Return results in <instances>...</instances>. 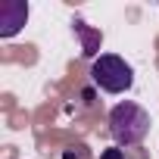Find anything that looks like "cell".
<instances>
[{"mask_svg":"<svg viewBox=\"0 0 159 159\" xmlns=\"http://www.w3.org/2000/svg\"><path fill=\"white\" fill-rule=\"evenodd\" d=\"M91 78L106 94H125L134 84V69L116 53H100L94 59V66H91Z\"/></svg>","mask_w":159,"mask_h":159,"instance_id":"obj_2","label":"cell"},{"mask_svg":"<svg viewBox=\"0 0 159 159\" xmlns=\"http://www.w3.org/2000/svg\"><path fill=\"white\" fill-rule=\"evenodd\" d=\"M88 156H91V153H88L84 147H72V150H69L62 159H88Z\"/></svg>","mask_w":159,"mask_h":159,"instance_id":"obj_5","label":"cell"},{"mask_svg":"<svg viewBox=\"0 0 159 159\" xmlns=\"http://www.w3.org/2000/svg\"><path fill=\"white\" fill-rule=\"evenodd\" d=\"M150 112L140 103L122 100L109 109V134L116 140V147H137L147 134H150Z\"/></svg>","mask_w":159,"mask_h":159,"instance_id":"obj_1","label":"cell"},{"mask_svg":"<svg viewBox=\"0 0 159 159\" xmlns=\"http://www.w3.org/2000/svg\"><path fill=\"white\" fill-rule=\"evenodd\" d=\"M28 19V3L22 0H7L0 7V38H13Z\"/></svg>","mask_w":159,"mask_h":159,"instance_id":"obj_3","label":"cell"},{"mask_svg":"<svg viewBox=\"0 0 159 159\" xmlns=\"http://www.w3.org/2000/svg\"><path fill=\"white\" fill-rule=\"evenodd\" d=\"M100 159H122V150H119V147H112V150H106Z\"/></svg>","mask_w":159,"mask_h":159,"instance_id":"obj_6","label":"cell"},{"mask_svg":"<svg viewBox=\"0 0 159 159\" xmlns=\"http://www.w3.org/2000/svg\"><path fill=\"white\" fill-rule=\"evenodd\" d=\"M75 31L84 38V56H94V53H97V47H100V34H97V31L91 34V31L84 28V22H75Z\"/></svg>","mask_w":159,"mask_h":159,"instance_id":"obj_4","label":"cell"}]
</instances>
